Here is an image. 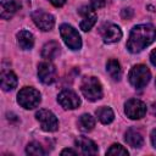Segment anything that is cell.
Instances as JSON below:
<instances>
[{
  "mask_svg": "<svg viewBox=\"0 0 156 156\" xmlns=\"http://www.w3.org/2000/svg\"><path fill=\"white\" fill-rule=\"evenodd\" d=\"M156 39V28L150 24H138L134 26L130 30L128 41H127V49L132 54H138L141 50H144L146 46L152 44Z\"/></svg>",
  "mask_w": 156,
  "mask_h": 156,
  "instance_id": "6da1fadb",
  "label": "cell"
},
{
  "mask_svg": "<svg viewBox=\"0 0 156 156\" xmlns=\"http://www.w3.org/2000/svg\"><path fill=\"white\" fill-rule=\"evenodd\" d=\"M80 91L89 101H96L102 98V85L96 77H84L80 83Z\"/></svg>",
  "mask_w": 156,
  "mask_h": 156,
  "instance_id": "7a4b0ae2",
  "label": "cell"
},
{
  "mask_svg": "<svg viewBox=\"0 0 156 156\" xmlns=\"http://www.w3.org/2000/svg\"><path fill=\"white\" fill-rule=\"evenodd\" d=\"M40 93L32 87H24L17 94V102L26 110L35 108L40 104Z\"/></svg>",
  "mask_w": 156,
  "mask_h": 156,
  "instance_id": "3957f363",
  "label": "cell"
},
{
  "mask_svg": "<svg viewBox=\"0 0 156 156\" xmlns=\"http://www.w3.org/2000/svg\"><path fill=\"white\" fill-rule=\"evenodd\" d=\"M151 78V72L145 65H135L132 67L128 74L129 83L135 89H143Z\"/></svg>",
  "mask_w": 156,
  "mask_h": 156,
  "instance_id": "277c9868",
  "label": "cell"
},
{
  "mask_svg": "<svg viewBox=\"0 0 156 156\" xmlns=\"http://www.w3.org/2000/svg\"><path fill=\"white\" fill-rule=\"evenodd\" d=\"M60 34L63 39L65 44L71 50H79L82 48V39L77 29L67 23H63L60 26Z\"/></svg>",
  "mask_w": 156,
  "mask_h": 156,
  "instance_id": "5b68a950",
  "label": "cell"
},
{
  "mask_svg": "<svg viewBox=\"0 0 156 156\" xmlns=\"http://www.w3.org/2000/svg\"><path fill=\"white\" fill-rule=\"evenodd\" d=\"M35 118L40 123L41 129L45 132H55L58 128V121L56 116L49 110L40 108L35 112Z\"/></svg>",
  "mask_w": 156,
  "mask_h": 156,
  "instance_id": "8992f818",
  "label": "cell"
},
{
  "mask_svg": "<svg viewBox=\"0 0 156 156\" xmlns=\"http://www.w3.org/2000/svg\"><path fill=\"white\" fill-rule=\"evenodd\" d=\"M32 20L35 23V26L44 30V32H49L52 29V27L55 26V18L51 13L45 12L43 10H35L32 12Z\"/></svg>",
  "mask_w": 156,
  "mask_h": 156,
  "instance_id": "52a82bcc",
  "label": "cell"
},
{
  "mask_svg": "<svg viewBox=\"0 0 156 156\" xmlns=\"http://www.w3.org/2000/svg\"><path fill=\"white\" fill-rule=\"evenodd\" d=\"M124 112L130 119H140L146 113V105L138 99H129L124 104Z\"/></svg>",
  "mask_w": 156,
  "mask_h": 156,
  "instance_id": "ba28073f",
  "label": "cell"
},
{
  "mask_svg": "<svg viewBox=\"0 0 156 156\" xmlns=\"http://www.w3.org/2000/svg\"><path fill=\"white\" fill-rule=\"evenodd\" d=\"M78 13L82 16V21L79 23L80 29L84 32H89L93 28V26L96 23V20H98V15H96L95 10L91 6L84 5V6L79 7Z\"/></svg>",
  "mask_w": 156,
  "mask_h": 156,
  "instance_id": "9c48e42d",
  "label": "cell"
},
{
  "mask_svg": "<svg viewBox=\"0 0 156 156\" xmlns=\"http://www.w3.org/2000/svg\"><path fill=\"white\" fill-rule=\"evenodd\" d=\"M100 34L106 44H112L118 41L122 38V30L117 24L113 23H104L100 26Z\"/></svg>",
  "mask_w": 156,
  "mask_h": 156,
  "instance_id": "30bf717a",
  "label": "cell"
},
{
  "mask_svg": "<svg viewBox=\"0 0 156 156\" xmlns=\"http://www.w3.org/2000/svg\"><path fill=\"white\" fill-rule=\"evenodd\" d=\"M57 101L65 110H74L80 105V99L71 89L61 90L57 95Z\"/></svg>",
  "mask_w": 156,
  "mask_h": 156,
  "instance_id": "8fae6325",
  "label": "cell"
},
{
  "mask_svg": "<svg viewBox=\"0 0 156 156\" xmlns=\"http://www.w3.org/2000/svg\"><path fill=\"white\" fill-rule=\"evenodd\" d=\"M57 72L50 61H44L38 66V78L44 84H52L56 80Z\"/></svg>",
  "mask_w": 156,
  "mask_h": 156,
  "instance_id": "7c38bea8",
  "label": "cell"
},
{
  "mask_svg": "<svg viewBox=\"0 0 156 156\" xmlns=\"http://www.w3.org/2000/svg\"><path fill=\"white\" fill-rule=\"evenodd\" d=\"M76 146H78L84 155H95L99 151L98 145L87 136H78L76 139Z\"/></svg>",
  "mask_w": 156,
  "mask_h": 156,
  "instance_id": "4fadbf2b",
  "label": "cell"
},
{
  "mask_svg": "<svg viewBox=\"0 0 156 156\" xmlns=\"http://www.w3.org/2000/svg\"><path fill=\"white\" fill-rule=\"evenodd\" d=\"M20 10V4L17 0H1V17L5 20L11 18Z\"/></svg>",
  "mask_w": 156,
  "mask_h": 156,
  "instance_id": "5bb4252c",
  "label": "cell"
},
{
  "mask_svg": "<svg viewBox=\"0 0 156 156\" xmlns=\"http://www.w3.org/2000/svg\"><path fill=\"white\" fill-rule=\"evenodd\" d=\"M17 87V76L12 71H2L1 73V88L5 91L13 90Z\"/></svg>",
  "mask_w": 156,
  "mask_h": 156,
  "instance_id": "9a60e30c",
  "label": "cell"
},
{
  "mask_svg": "<svg viewBox=\"0 0 156 156\" xmlns=\"http://www.w3.org/2000/svg\"><path fill=\"white\" fill-rule=\"evenodd\" d=\"M124 139L127 141V144L132 147H141L143 144H144V139H143V135L140 134L139 130L134 129V128H129L127 132H126V135H124Z\"/></svg>",
  "mask_w": 156,
  "mask_h": 156,
  "instance_id": "2e32d148",
  "label": "cell"
},
{
  "mask_svg": "<svg viewBox=\"0 0 156 156\" xmlns=\"http://www.w3.org/2000/svg\"><path fill=\"white\" fill-rule=\"evenodd\" d=\"M60 54V45L56 41H49L43 46L41 50V57L45 58L46 61H51L56 58Z\"/></svg>",
  "mask_w": 156,
  "mask_h": 156,
  "instance_id": "e0dca14e",
  "label": "cell"
},
{
  "mask_svg": "<svg viewBox=\"0 0 156 156\" xmlns=\"http://www.w3.org/2000/svg\"><path fill=\"white\" fill-rule=\"evenodd\" d=\"M17 43H18L21 49L30 50L34 45V37L28 30H21L17 33Z\"/></svg>",
  "mask_w": 156,
  "mask_h": 156,
  "instance_id": "ac0fdd59",
  "label": "cell"
},
{
  "mask_svg": "<svg viewBox=\"0 0 156 156\" xmlns=\"http://www.w3.org/2000/svg\"><path fill=\"white\" fill-rule=\"evenodd\" d=\"M95 115H96L98 119H99L102 124H108V123H111V122L113 121V118H115V113H113L112 108L108 107V106H101V107H99V108L95 111Z\"/></svg>",
  "mask_w": 156,
  "mask_h": 156,
  "instance_id": "d6986e66",
  "label": "cell"
},
{
  "mask_svg": "<svg viewBox=\"0 0 156 156\" xmlns=\"http://www.w3.org/2000/svg\"><path fill=\"white\" fill-rule=\"evenodd\" d=\"M106 72L110 74V77L115 80H119L121 76H122V69H121V65L117 60L115 58H110L106 63Z\"/></svg>",
  "mask_w": 156,
  "mask_h": 156,
  "instance_id": "ffe728a7",
  "label": "cell"
},
{
  "mask_svg": "<svg viewBox=\"0 0 156 156\" xmlns=\"http://www.w3.org/2000/svg\"><path fill=\"white\" fill-rule=\"evenodd\" d=\"M95 127V118L89 115V113H84L79 117L78 119V128L82 132H90L93 128Z\"/></svg>",
  "mask_w": 156,
  "mask_h": 156,
  "instance_id": "44dd1931",
  "label": "cell"
},
{
  "mask_svg": "<svg viewBox=\"0 0 156 156\" xmlns=\"http://www.w3.org/2000/svg\"><path fill=\"white\" fill-rule=\"evenodd\" d=\"M26 152L28 155H33V156H44V155H46V151L44 150V147L37 141L29 143L26 147Z\"/></svg>",
  "mask_w": 156,
  "mask_h": 156,
  "instance_id": "7402d4cb",
  "label": "cell"
},
{
  "mask_svg": "<svg viewBox=\"0 0 156 156\" xmlns=\"http://www.w3.org/2000/svg\"><path fill=\"white\" fill-rule=\"evenodd\" d=\"M106 155H116V156H127L128 155V151L127 149H124L121 144H113L110 146V149L106 151Z\"/></svg>",
  "mask_w": 156,
  "mask_h": 156,
  "instance_id": "603a6c76",
  "label": "cell"
},
{
  "mask_svg": "<svg viewBox=\"0 0 156 156\" xmlns=\"http://www.w3.org/2000/svg\"><path fill=\"white\" fill-rule=\"evenodd\" d=\"M106 5V0H90V6L94 10H99Z\"/></svg>",
  "mask_w": 156,
  "mask_h": 156,
  "instance_id": "cb8c5ba5",
  "label": "cell"
},
{
  "mask_svg": "<svg viewBox=\"0 0 156 156\" xmlns=\"http://www.w3.org/2000/svg\"><path fill=\"white\" fill-rule=\"evenodd\" d=\"M78 154V151H76V150H73V149H63L62 151H61V155L63 156V155H77Z\"/></svg>",
  "mask_w": 156,
  "mask_h": 156,
  "instance_id": "d4e9b609",
  "label": "cell"
},
{
  "mask_svg": "<svg viewBox=\"0 0 156 156\" xmlns=\"http://www.w3.org/2000/svg\"><path fill=\"white\" fill-rule=\"evenodd\" d=\"M54 6H56V7H61V6H63L65 4H66V0H49Z\"/></svg>",
  "mask_w": 156,
  "mask_h": 156,
  "instance_id": "484cf974",
  "label": "cell"
},
{
  "mask_svg": "<svg viewBox=\"0 0 156 156\" xmlns=\"http://www.w3.org/2000/svg\"><path fill=\"white\" fill-rule=\"evenodd\" d=\"M150 139H151V144H152V146L156 149V128L151 130V134H150Z\"/></svg>",
  "mask_w": 156,
  "mask_h": 156,
  "instance_id": "4316f807",
  "label": "cell"
},
{
  "mask_svg": "<svg viewBox=\"0 0 156 156\" xmlns=\"http://www.w3.org/2000/svg\"><path fill=\"white\" fill-rule=\"evenodd\" d=\"M150 61H151V63L156 67V49L151 51V54H150Z\"/></svg>",
  "mask_w": 156,
  "mask_h": 156,
  "instance_id": "83f0119b",
  "label": "cell"
}]
</instances>
